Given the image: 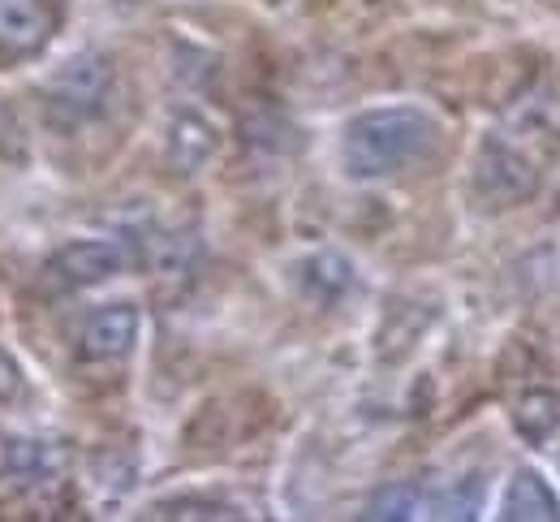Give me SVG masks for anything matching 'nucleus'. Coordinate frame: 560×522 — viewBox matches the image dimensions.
<instances>
[{"instance_id":"6","label":"nucleus","mask_w":560,"mask_h":522,"mask_svg":"<svg viewBox=\"0 0 560 522\" xmlns=\"http://www.w3.org/2000/svg\"><path fill=\"white\" fill-rule=\"evenodd\" d=\"M475 177H479V186L488 190L491 199H522L530 186H535V169L517 155V151H509L504 143H483L479 151V164H475Z\"/></svg>"},{"instance_id":"3","label":"nucleus","mask_w":560,"mask_h":522,"mask_svg":"<svg viewBox=\"0 0 560 522\" xmlns=\"http://www.w3.org/2000/svg\"><path fill=\"white\" fill-rule=\"evenodd\" d=\"M126 268V246L121 242H70L48 259V281L61 290H82V286H100L108 277H117Z\"/></svg>"},{"instance_id":"13","label":"nucleus","mask_w":560,"mask_h":522,"mask_svg":"<svg viewBox=\"0 0 560 522\" xmlns=\"http://www.w3.org/2000/svg\"><path fill=\"white\" fill-rule=\"evenodd\" d=\"M435 519H475V510H479V479H462L453 492H444V497H435Z\"/></svg>"},{"instance_id":"2","label":"nucleus","mask_w":560,"mask_h":522,"mask_svg":"<svg viewBox=\"0 0 560 522\" xmlns=\"http://www.w3.org/2000/svg\"><path fill=\"white\" fill-rule=\"evenodd\" d=\"M113 74L100 57H73L66 70H57V78L48 82V108L66 121H86L104 108L108 100Z\"/></svg>"},{"instance_id":"11","label":"nucleus","mask_w":560,"mask_h":522,"mask_svg":"<svg viewBox=\"0 0 560 522\" xmlns=\"http://www.w3.org/2000/svg\"><path fill=\"white\" fill-rule=\"evenodd\" d=\"M350 264L341 255H315L306 268H302V286L315 290V299H332L341 290H350Z\"/></svg>"},{"instance_id":"7","label":"nucleus","mask_w":560,"mask_h":522,"mask_svg":"<svg viewBox=\"0 0 560 522\" xmlns=\"http://www.w3.org/2000/svg\"><path fill=\"white\" fill-rule=\"evenodd\" d=\"M500 519H560L557 492L535 471H517L500 497Z\"/></svg>"},{"instance_id":"4","label":"nucleus","mask_w":560,"mask_h":522,"mask_svg":"<svg viewBox=\"0 0 560 522\" xmlns=\"http://www.w3.org/2000/svg\"><path fill=\"white\" fill-rule=\"evenodd\" d=\"M135 341H139V311L130 302H113V306H100L82 324L78 350L86 363H113V359L130 355Z\"/></svg>"},{"instance_id":"10","label":"nucleus","mask_w":560,"mask_h":522,"mask_svg":"<svg viewBox=\"0 0 560 522\" xmlns=\"http://www.w3.org/2000/svg\"><path fill=\"white\" fill-rule=\"evenodd\" d=\"M215 148V139H211V130L199 121V117H182L177 126H173V139H168V151H173V160L182 164V169H195V164H203Z\"/></svg>"},{"instance_id":"8","label":"nucleus","mask_w":560,"mask_h":522,"mask_svg":"<svg viewBox=\"0 0 560 522\" xmlns=\"http://www.w3.org/2000/svg\"><path fill=\"white\" fill-rule=\"evenodd\" d=\"M61 462H66V453L52 441H26V437L4 441V471L18 479H48L61 471Z\"/></svg>"},{"instance_id":"12","label":"nucleus","mask_w":560,"mask_h":522,"mask_svg":"<svg viewBox=\"0 0 560 522\" xmlns=\"http://www.w3.org/2000/svg\"><path fill=\"white\" fill-rule=\"evenodd\" d=\"M419 510H422L419 488H406V484L380 488V492L366 501V519H419Z\"/></svg>"},{"instance_id":"5","label":"nucleus","mask_w":560,"mask_h":522,"mask_svg":"<svg viewBox=\"0 0 560 522\" xmlns=\"http://www.w3.org/2000/svg\"><path fill=\"white\" fill-rule=\"evenodd\" d=\"M57 13L48 0H0V53L31 57L52 39Z\"/></svg>"},{"instance_id":"9","label":"nucleus","mask_w":560,"mask_h":522,"mask_svg":"<svg viewBox=\"0 0 560 522\" xmlns=\"http://www.w3.org/2000/svg\"><path fill=\"white\" fill-rule=\"evenodd\" d=\"M513 424L526 441H552V432L560 428V397L552 393H535L513 410Z\"/></svg>"},{"instance_id":"14","label":"nucleus","mask_w":560,"mask_h":522,"mask_svg":"<svg viewBox=\"0 0 560 522\" xmlns=\"http://www.w3.org/2000/svg\"><path fill=\"white\" fill-rule=\"evenodd\" d=\"M13 393H22V368L0 350V402L13 397Z\"/></svg>"},{"instance_id":"1","label":"nucleus","mask_w":560,"mask_h":522,"mask_svg":"<svg viewBox=\"0 0 560 522\" xmlns=\"http://www.w3.org/2000/svg\"><path fill=\"white\" fill-rule=\"evenodd\" d=\"M440 139V121L415 108V104H393V108H371L362 117H353L341 143V160L350 169V177H388L406 164L422 160Z\"/></svg>"}]
</instances>
